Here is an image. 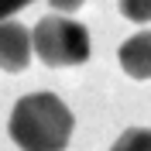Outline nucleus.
I'll list each match as a JSON object with an SVG mask.
<instances>
[{
	"label": "nucleus",
	"mask_w": 151,
	"mask_h": 151,
	"mask_svg": "<svg viewBox=\"0 0 151 151\" xmlns=\"http://www.w3.org/2000/svg\"><path fill=\"white\" fill-rule=\"evenodd\" d=\"M117 7L134 24H148L151 21V0H117Z\"/></svg>",
	"instance_id": "obj_6"
},
{
	"label": "nucleus",
	"mask_w": 151,
	"mask_h": 151,
	"mask_svg": "<svg viewBox=\"0 0 151 151\" xmlns=\"http://www.w3.org/2000/svg\"><path fill=\"white\" fill-rule=\"evenodd\" d=\"M48 4H52L55 10H62V14H72V10H79V7H83L86 0H48Z\"/></svg>",
	"instance_id": "obj_8"
},
{
	"label": "nucleus",
	"mask_w": 151,
	"mask_h": 151,
	"mask_svg": "<svg viewBox=\"0 0 151 151\" xmlns=\"http://www.w3.org/2000/svg\"><path fill=\"white\" fill-rule=\"evenodd\" d=\"M31 41H35V55L52 69L83 65L89 58V31L72 17H58V14L41 17L31 31Z\"/></svg>",
	"instance_id": "obj_2"
},
{
	"label": "nucleus",
	"mask_w": 151,
	"mask_h": 151,
	"mask_svg": "<svg viewBox=\"0 0 151 151\" xmlns=\"http://www.w3.org/2000/svg\"><path fill=\"white\" fill-rule=\"evenodd\" d=\"M35 0H0V21H7V17H14L17 10H24V7H31Z\"/></svg>",
	"instance_id": "obj_7"
},
{
	"label": "nucleus",
	"mask_w": 151,
	"mask_h": 151,
	"mask_svg": "<svg viewBox=\"0 0 151 151\" xmlns=\"http://www.w3.org/2000/svg\"><path fill=\"white\" fill-rule=\"evenodd\" d=\"M72 110L55 93L21 96L7 120V134L21 151H65L72 141Z\"/></svg>",
	"instance_id": "obj_1"
},
{
	"label": "nucleus",
	"mask_w": 151,
	"mask_h": 151,
	"mask_svg": "<svg viewBox=\"0 0 151 151\" xmlns=\"http://www.w3.org/2000/svg\"><path fill=\"white\" fill-rule=\"evenodd\" d=\"M117 58H120V69L131 79H151V31L127 38L117 52Z\"/></svg>",
	"instance_id": "obj_4"
},
{
	"label": "nucleus",
	"mask_w": 151,
	"mask_h": 151,
	"mask_svg": "<svg viewBox=\"0 0 151 151\" xmlns=\"http://www.w3.org/2000/svg\"><path fill=\"white\" fill-rule=\"evenodd\" d=\"M110 151H151V131L148 127H127L113 141Z\"/></svg>",
	"instance_id": "obj_5"
},
{
	"label": "nucleus",
	"mask_w": 151,
	"mask_h": 151,
	"mask_svg": "<svg viewBox=\"0 0 151 151\" xmlns=\"http://www.w3.org/2000/svg\"><path fill=\"white\" fill-rule=\"evenodd\" d=\"M35 52L31 31L14 21H0V69L4 72H24Z\"/></svg>",
	"instance_id": "obj_3"
}]
</instances>
